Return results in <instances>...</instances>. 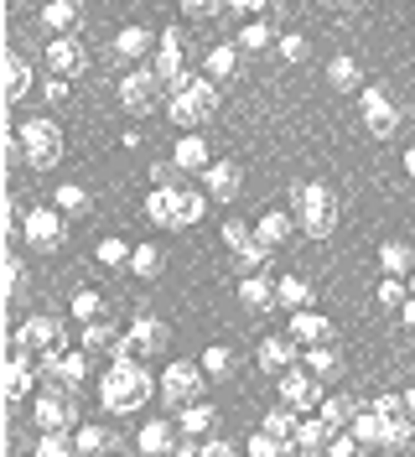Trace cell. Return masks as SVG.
<instances>
[{
  "label": "cell",
  "mask_w": 415,
  "mask_h": 457,
  "mask_svg": "<svg viewBox=\"0 0 415 457\" xmlns=\"http://www.w3.org/2000/svg\"><path fill=\"white\" fill-rule=\"evenodd\" d=\"M151 395H156V379L145 374V359L114 353V364L99 374V405H104L110 416H136Z\"/></svg>",
  "instance_id": "cell-1"
},
{
  "label": "cell",
  "mask_w": 415,
  "mask_h": 457,
  "mask_svg": "<svg viewBox=\"0 0 415 457\" xmlns=\"http://www.w3.org/2000/svg\"><path fill=\"white\" fill-rule=\"evenodd\" d=\"M166 114H171V125H182V130H197V125H208L213 114H219V84L203 73H182V79H171V94H166Z\"/></svg>",
  "instance_id": "cell-2"
},
{
  "label": "cell",
  "mask_w": 415,
  "mask_h": 457,
  "mask_svg": "<svg viewBox=\"0 0 415 457\" xmlns=\"http://www.w3.org/2000/svg\"><path fill=\"white\" fill-rule=\"evenodd\" d=\"M291 213H296V228L306 239H328L337 228V198H332L328 182H296L291 187Z\"/></svg>",
  "instance_id": "cell-3"
},
{
  "label": "cell",
  "mask_w": 415,
  "mask_h": 457,
  "mask_svg": "<svg viewBox=\"0 0 415 457\" xmlns=\"http://www.w3.org/2000/svg\"><path fill=\"white\" fill-rule=\"evenodd\" d=\"M31 421H37V431H73L79 427V390L42 385L37 400H31Z\"/></svg>",
  "instance_id": "cell-4"
},
{
  "label": "cell",
  "mask_w": 415,
  "mask_h": 457,
  "mask_svg": "<svg viewBox=\"0 0 415 457\" xmlns=\"http://www.w3.org/2000/svg\"><path fill=\"white\" fill-rule=\"evenodd\" d=\"M166 94H171V84H166L156 68H140V62L125 73V79H120V104H125L130 114H151Z\"/></svg>",
  "instance_id": "cell-5"
},
{
  "label": "cell",
  "mask_w": 415,
  "mask_h": 457,
  "mask_svg": "<svg viewBox=\"0 0 415 457\" xmlns=\"http://www.w3.org/2000/svg\"><path fill=\"white\" fill-rule=\"evenodd\" d=\"M16 136H21V151H27V167L47 171V167L62 162V130H57L53 120H42V114H37V120H27Z\"/></svg>",
  "instance_id": "cell-6"
},
{
  "label": "cell",
  "mask_w": 415,
  "mask_h": 457,
  "mask_svg": "<svg viewBox=\"0 0 415 457\" xmlns=\"http://www.w3.org/2000/svg\"><path fill=\"white\" fill-rule=\"evenodd\" d=\"M21 239H27V250H42V255H53L62 250V239H68V213L62 208H31L27 219H21Z\"/></svg>",
  "instance_id": "cell-7"
},
{
  "label": "cell",
  "mask_w": 415,
  "mask_h": 457,
  "mask_svg": "<svg viewBox=\"0 0 415 457\" xmlns=\"http://www.w3.org/2000/svg\"><path fill=\"white\" fill-rule=\"evenodd\" d=\"M203 364H193V359H177V364H166V374H162V405L177 416L182 405H193L197 395H203Z\"/></svg>",
  "instance_id": "cell-8"
},
{
  "label": "cell",
  "mask_w": 415,
  "mask_h": 457,
  "mask_svg": "<svg viewBox=\"0 0 415 457\" xmlns=\"http://www.w3.org/2000/svg\"><path fill=\"white\" fill-rule=\"evenodd\" d=\"M359 114H363V125H369V136H379V141H389L400 130V110H394V99L379 84L359 88Z\"/></svg>",
  "instance_id": "cell-9"
},
{
  "label": "cell",
  "mask_w": 415,
  "mask_h": 457,
  "mask_svg": "<svg viewBox=\"0 0 415 457\" xmlns=\"http://www.w3.org/2000/svg\"><path fill=\"white\" fill-rule=\"evenodd\" d=\"M166 322L151 312H140L130 328H125V338H120V353H130V359H156V353H166Z\"/></svg>",
  "instance_id": "cell-10"
},
{
  "label": "cell",
  "mask_w": 415,
  "mask_h": 457,
  "mask_svg": "<svg viewBox=\"0 0 415 457\" xmlns=\"http://www.w3.org/2000/svg\"><path fill=\"white\" fill-rule=\"evenodd\" d=\"M68 343V333H62V317H47L37 312L21 322V333L11 338V348H31V353H47V348H62Z\"/></svg>",
  "instance_id": "cell-11"
},
{
  "label": "cell",
  "mask_w": 415,
  "mask_h": 457,
  "mask_svg": "<svg viewBox=\"0 0 415 457\" xmlns=\"http://www.w3.org/2000/svg\"><path fill=\"white\" fill-rule=\"evenodd\" d=\"M280 400H286V405H291V411H317V405H322V379H317V374L311 370H286L280 374Z\"/></svg>",
  "instance_id": "cell-12"
},
{
  "label": "cell",
  "mask_w": 415,
  "mask_h": 457,
  "mask_svg": "<svg viewBox=\"0 0 415 457\" xmlns=\"http://www.w3.org/2000/svg\"><path fill=\"white\" fill-rule=\"evenodd\" d=\"M83 68H88V53H83L79 37H53L47 42V73H57V79H83Z\"/></svg>",
  "instance_id": "cell-13"
},
{
  "label": "cell",
  "mask_w": 415,
  "mask_h": 457,
  "mask_svg": "<svg viewBox=\"0 0 415 457\" xmlns=\"http://www.w3.org/2000/svg\"><path fill=\"white\" fill-rule=\"evenodd\" d=\"M254 359H260V370L265 374H286V370H296V359H302V343L291 338V333H270V338L260 343V353H254Z\"/></svg>",
  "instance_id": "cell-14"
},
{
  "label": "cell",
  "mask_w": 415,
  "mask_h": 457,
  "mask_svg": "<svg viewBox=\"0 0 415 457\" xmlns=\"http://www.w3.org/2000/svg\"><path fill=\"white\" fill-rule=\"evenodd\" d=\"M151 68L162 73L166 84L187 73V37H182L177 27H166V31H162V42H156V62H151Z\"/></svg>",
  "instance_id": "cell-15"
},
{
  "label": "cell",
  "mask_w": 415,
  "mask_h": 457,
  "mask_svg": "<svg viewBox=\"0 0 415 457\" xmlns=\"http://www.w3.org/2000/svg\"><path fill=\"white\" fill-rule=\"evenodd\" d=\"M31 348H11V359H5V385H0V390H5V400H27L31 390H37V364H31L27 359Z\"/></svg>",
  "instance_id": "cell-16"
},
{
  "label": "cell",
  "mask_w": 415,
  "mask_h": 457,
  "mask_svg": "<svg viewBox=\"0 0 415 457\" xmlns=\"http://www.w3.org/2000/svg\"><path fill=\"white\" fill-rule=\"evenodd\" d=\"M156 31H145V27H120L114 31V42H110V53H114V62H140L145 53H156Z\"/></svg>",
  "instance_id": "cell-17"
},
{
  "label": "cell",
  "mask_w": 415,
  "mask_h": 457,
  "mask_svg": "<svg viewBox=\"0 0 415 457\" xmlns=\"http://www.w3.org/2000/svg\"><path fill=\"white\" fill-rule=\"evenodd\" d=\"M177 431L182 427H171V416H151V421L136 431V447L145 457H166L171 447H177Z\"/></svg>",
  "instance_id": "cell-18"
},
{
  "label": "cell",
  "mask_w": 415,
  "mask_h": 457,
  "mask_svg": "<svg viewBox=\"0 0 415 457\" xmlns=\"http://www.w3.org/2000/svg\"><path fill=\"white\" fill-rule=\"evenodd\" d=\"M203 182H208V198L213 203H234L239 187H245V171H239V162H213L203 171Z\"/></svg>",
  "instance_id": "cell-19"
},
{
  "label": "cell",
  "mask_w": 415,
  "mask_h": 457,
  "mask_svg": "<svg viewBox=\"0 0 415 457\" xmlns=\"http://www.w3.org/2000/svg\"><path fill=\"white\" fill-rule=\"evenodd\" d=\"M145 219H151L156 228H177V219H182V187H151Z\"/></svg>",
  "instance_id": "cell-20"
},
{
  "label": "cell",
  "mask_w": 415,
  "mask_h": 457,
  "mask_svg": "<svg viewBox=\"0 0 415 457\" xmlns=\"http://www.w3.org/2000/svg\"><path fill=\"white\" fill-rule=\"evenodd\" d=\"M291 338L311 348V343H332V322L317 307H302V312H291Z\"/></svg>",
  "instance_id": "cell-21"
},
{
  "label": "cell",
  "mask_w": 415,
  "mask_h": 457,
  "mask_svg": "<svg viewBox=\"0 0 415 457\" xmlns=\"http://www.w3.org/2000/svg\"><path fill=\"white\" fill-rule=\"evenodd\" d=\"M171 162H177L182 171H208V167H213L208 141H203L197 130H182V136H177V145H171Z\"/></svg>",
  "instance_id": "cell-22"
},
{
  "label": "cell",
  "mask_w": 415,
  "mask_h": 457,
  "mask_svg": "<svg viewBox=\"0 0 415 457\" xmlns=\"http://www.w3.org/2000/svg\"><path fill=\"white\" fill-rule=\"evenodd\" d=\"M79 21H83V5H79V0H47V5H42V27L53 31V37H73V31H79Z\"/></svg>",
  "instance_id": "cell-23"
},
{
  "label": "cell",
  "mask_w": 415,
  "mask_h": 457,
  "mask_svg": "<svg viewBox=\"0 0 415 457\" xmlns=\"http://www.w3.org/2000/svg\"><path fill=\"white\" fill-rule=\"evenodd\" d=\"M120 338H125V328L110 322V317L83 322V348H88V353H120Z\"/></svg>",
  "instance_id": "cell-24"
},
{
  "label": "cell",
  "mask_w": 415,
  "mask_h": 457,
  "mask_svg": "<svg viewBox=\"0 0 415 457\" xmlns=\"http://www.w3.org/2000/svg\"><path fill=\"white\" fill-rule=\"evenodd\" d=\"M239 307L245 312H270L276 307V281H265L260 270H249L245 281H239Z\"/></svg>",
  "instance_id": "cell-25"
},
{
  "label": "cell",
  "mask_w": 415,
  "mask_h": 457,
  "mask_svg": "<svg viewBox=\"0 0 415 457\" xmlns=\"http://www.w3.org/2000/svg\"><path fill=\"white\" fill-rule=\"evenodd\" d=\"M328 447H332V427L322 421V416H311V411H306L302 427H296V453L317 457V453H328Z\"/></svg>",
  "instance_id": "cell-26"
},
{
  "label": "cell",
  "mask_w": 415,
  "mask_h": 457,
  "mask_svg": "<svg viewBox=\"0 0 415 457\" xmlns=\"http://www.w3.org/2000/svg\"><path fill=\"white\" fill-rule=\"evenodd\" d=\"M203 73H208L213 84H228V79L239 73V42H219V47H208V57H203Z\"/></svg>",
  "instance_id": "cell-27"
},
{
  "label": "cell",
  "mask_w": 415,
  "mask_h": 457,
  "mask_svg": "<svg viewBox=\"0 0 415 457\" xmlns=\"http://www.w3.org/2000/svg\"><path fill=\"white\" fill-rule=\"evenodd\" d=\"M328 84H332V94H359V88H363L359 57H348V53L332 57V62H328Z\"/></svg>",
  "instance_id": "cell-28"
},
{
  "label": "cell",
  "mask_w": 415,
  "mask_h": 457,
  "mask_svg": "<svg viewBox=\"0 0 415 457\" xmlns=\"http://www.w3.org/2000/svg\"><path fill=\"white\" fill-rule=\"evenodd\" d=\"M73 442H79V457H88V453H114V447H120V431L94 427V421H79V427H73Z\"/></svg>",
  "instance_id": "cell-29"
},
{
  "label": "cell",
  "mask_w": 415,
  "mask_h": 457,
  "mask_svg": "<svg viewBox=\"0 0 415 457\" xmlns=\"http://www.w3.org/2000/svg\"><path fill=\"white\" fill-rule=\"evenodd\" d=\"M353 411H359V400L343 395V390L322 395V405H317V416H322V421H328L332 431H348V427H353Z\"/></svg>",
  "instance_id": "cell-30"
},
{
  "label": "cell",
  "mask_w": 415,
  "mask_h": 457,
  "mask_svg": "<svg viewBox=\"0 0 415 457\" xmlns=\"http://www.w3.org/2000/svg\"><path fill=\"white\" fill-rule=\"evenodd\" d=\"M311 302H317L311 281H302V276H280V281H276V307H286V312H302V307H311Z\"/></svg>",
  "instance_id": "cell-31"
},
{
  "label": "cell",
  "mask_w": 415,
  "mask_h": 457,
  "mask_svg": "<svg viewBox=\"0 0 415 457\" xmlns=\"http://www.w3.org/2000/svg\"><path fill=\"white\" fill-rule=\"evenodd\" d=\"M88 348H79V353H62V364H57V374H47L42 385H68V390H83V379H88Z\"/></svg>",
  "instance_id": "cell-32"
},
{
  "label": "cell",
  "mask_w": 415,
  "mask_h": 457,
  "mask_svg": "<svg viewBox=\"0 0 415 457\" xmlns=\"http://www.w3.org/2000/svg\"><path fill=\"white\" fill-rule=\"evenodd\" d=\"M213 421H219V411H213L203 395H197L193 405H182V411H177V427L187 431V436H208V431H213Z\"/></svg>",
  "instance_id": "cell-33"
},
{
  "label": "cell",
  "mask_w": 415,
  "mask_h": 457,
  "mask_svg": "<svg viewBox=\"0 0 415 457\" xmlns=\"http://www.w3.org/2000/svg\"><path fill=\"white\" fill-rule=\"evenodd\" d=\"M254 234H260V245H265V250H280V245L291 239V213H286V208H270V213L254 224Z\"/></svg>",
  "instance_id": "cell-34"
},
{
  "label": "cell",
  "mask_w": 415,
  "mask_h": 457,
  "mask_svg": "<svg viewBox=\"0 0 415 457\" xmlns=\"http://www.w3.org/2000/svg\"><path fill=\"white\" fill-rule=\"evenodd\" d=\"M53 203L68 213V219H88V213H94V198H88V187H83V182H62V187L53 193Z\"/></svg>",
  "instance_id": "cell-35"
},
{
  "label": "cell",
  "mask_w": 415,
  "mask_h": 457,
  "mask_svg": "<svg viewBox=\"0 0 415 457\" xmlns=\"http://www.w3.org/2000/svg\"><path fill=\"white\" fill-rule=\"evenodd\" d=\"M379 270H385V276H411V270H415V250L405 245V239L379 245Z\"/></svg>",
  "instance_id": "cell-36"
},
{
  "label": "cell",
  "mask_w": 415,
  "mask_h": 457,
  "mask_svg": "<svg viewBox=\"0 0 415 457\" xmlns=\"http://www.w3.org/2000/svg\"><path fill=\"white\" fill-rule=\"evenodd\" d=\"M130 270H136L140 281H156V276L166 270V250L162 245H151V239L136 245V250H130Z\"/></svg>",
  "instance_id": "cell-37"
},
{
  "label": "cell",
  "mask_w": 415,
  "mask_h": 457,
  "mask_svg": "<svg viewBox=\"0 0 415 457\" xmlns=\"http://www.w3.org/2000/svg\"><path fill=\"white\" fill-rule=\"evenodd\" d=\"M306 370L317 374V379H337V374H343V353H337L332 343H311V348H306Z\"/></svg>",
  "instance_id": "cell-38"
},
{
  "label": "cell",
  "mask_w": 415,
  "mask_h": 457,
  "mask_svg": "<svg viewBox=\"0 0 415 457\" xmlns=\"http://www.w3.org/2000/svg\"><path fill=\"white\" fill-rule=\"evenodd\" d=\"M385 421H389V416H379L374 405H369V411L359 405V411H353V427H348V431L359 436L363 447H379V442H385Z\"/></svg>",
  "instance_id": "cell-39"
},
{
  "label": "cell",
  "mask_w": 415,
  "mask_h": 457,
  "mask_svg": "<svg viewBox=\"0 0 415 457\" xmlns=\"http://www.w3.org/2000/svg\"><path fill=\"white\" fill-rule=\"evenodd\" d=\"M31 94V62L27 57H5V99H11V104H16V99H27Z\"/></svg>",
  "instance_id": "cell-40"
},
{
  "label": "cell",
  "mask_w": 415,
  "mask_h": 457,
  "mask_svg": "<svg viewBox=\"0 0 415 457\" xmlns=\"http://www.w3.org/2000/svg\"><path fill=\"white\" fill-rule=\"evenodd\" d=\"M260 427L270 431V436H280V442H296V427H302V411H291L286 400H280L276 411H265V421Z\"/></svg>",
  "instance_id": "cell-41"
},
{
  "label": "cell",
  "mask_w": 415,
  "mask_h": 457,
  "mask_svg": "<svg viewBox=\"0 0 415 457\" xmlns=\"http://www.w3.org/2000/svg\"><path fill=\"white\" fill-rule=\"evenodd\" d=\"M197 364H203L208 379H234V364H239V359H234V348L213 343V348H203V359H197Z\"/></svg>",
  "instance_id": "cell-42"
},
{
  "label": "cell",
  "mask_w": 415,
  "mask_h": 457,
  "mask_svg": "<svg viewBox=\"0 0 415 457\" xmlns=\"http://www.w3.org/2000/svg\"><path fill=\"white\" fill-rule=\"evenodd\" d=\"M411 442H415V416H389L385 421V442H379V447H385V453H405Z\"/></svg>",
  "instance_id": "cell-43"
},
{
  "label": "cell",
  "mask_w": 415,
  "mask_h": 457,
  "mask_svg": "<svg viewBox=\"0 0 415 457\" xmlns=\"http://www.w3.org/2000/svg\"><path fill=\"white\" fill-rule=\"evenodd\" d=\"M405 296H411L405 276H379V286H374V302H379L385 312H400V307H405Z\"/></svg>",
  "instance_id": "cell-44"
},
{
  "label": "cell",
  "mask_w": 415,
  "mask_h": 457,
  "mask_svg": "<svg viewBox=\"0 0 415 457\" xmlns=\"http://www.w3.org/2000/svg\"><path fill=\"white\" fill-rule=\"evenodd\" d=\"M234 42H239V53H265L276 37H270V27L254 16V21H245V27H239V37H234Z\"/></svg>",
  "instance_id": "cell-45"
},
{
  "label": "cell",
  "mask_w": 415,
  "mask_h": 457,
  "mask_svg": "<svg viewBox=\"0 0 415 457\" xmlns=\"http://www.w3.org/2000/svg\"><path fill=\"white\" fill-rule=\"evenodd\" d=\"M73 453H79L73 431H42L37 436V457H73Z\"/></svg>",
  "instance_id": "cell-46"
},
{
  "label": "cell",
  "mask_w": 415,
  "mask_h": 457,
  "mask_svg": "<svg viewBox=\"0 0 415 457\" xmlns=\"http://www.w3.org/2000/svg\"><path fill=\"white\" fill-rule=\"evenodd\" d=\"M68 307H73V317H79V322H94V317H104V296H99L94 286H79Z\"/></svg>",
  "instance_id": "cell-47"
},
{
  "label": "cell",
  "mask_w": 415,
  "mask_h": 457,
  "mask_svg": "<svg viewBox=\"0 0 415 457\" xmlns=\"http://www.w3.org/2000/svg\"><path fill=\"white\" fill-rule=\"evenodd\" d=\"M130 250H136V245H125V239H99V250H94V255H99V265H104V270H114V265H130Z\"/></svg>",
  "instance_id": "cell-48"
},
{
  "label": "cell",
  "mask_w": 415,
  "mask_h": 457,
  "mask_svg": "<svg viewBox=\"0 0 415 457\" xmlns=\"http://www.w3.org/2000/svg\"><path fill=\"white\" fill-rule=\"evenodd\" d=\"M203 213H208V187H203V193L187 187V193H182V219H177V228H193Z\"/></svg>",
  "instance_id": "cell-49"
},
{
  "label": "cell",
  "mask_w": 415,
  "mask_h": 457,
  "mask_svg": "<svg viewBox=\"0 0 415 457\" xmlns=\"http://www.w3.org/2000/svg\"><path fill=\"white\" fill-rule=\"evenodd\" d=\"M276 47H280V57H286V62H306V57H311V42H306L302 31H286V37H276Z\"/></svg>",
  "instance_id": "cell-50"
},
{
  "label": "cell",
  "mask_w": 415,
  "mask_h": 457,
  "mask_svg": "<svg viewBox=\"0 0 415 457\" xmlns=\"http://www.w3.org/2000/svg\"><path fill=\"white\" fill-rule=\"evenodd\" d=\"M177 5H182L187 21H213V16L223 11V0H177Z\"/></svg>",
  "instance_id": "cell-51"
},
{
  "label": "cell",
  "mask_w": 415,
  "mask_h": 457,
  "mask_svg": "<svg viewBox=\"0 0 415 457\" xmlns=\"http://www.w3.org/2000/svg\"><path fill=\"white\" fill-rule=\"evenodd\" d=\"M265 5H270V0H223V11H234L239 21H254V16H260Z\"/></svg>",
  "instance_id": "cell-52"
},
{
  "label": "cell",
  "mask_w": 415,
  "mask_h": 457,
  "mask_svg": "<svg viewBox=\"0 0 415 457\" xmlns=\"http://www.w3.org/2000/svg\"><path fill=\"white\" fill-rule=\"evenodd\" d=\"M374 411H379V416H411V411H405V395H394V390H389V395H374Z\"/></svg>",
  "instance_id": "cell-53"
},
{
  "label": "cell",
  "mask_w": 415,
  "mask_h": 457,
  "mask_svg": "<svg viewBox=\"0 0 415 457\" xmlns=\"http://www.w3.org/2000/svg\"><path fill=\"white\" fill-rule=\"evenodd\" d=\"M68 84H73V79H57V73H53V79L42 84V94H47V104H68V94H73Z\"/></svg>",
  "instance_id": "cell-54"
},
{
  "label": "cell",
  "mask_w": 415,
  "mask_h": 457,
  "mask_svg": "<svg viewBox=\"0 0 415 457\" xmlns=\"http://www.w3.org/2000/svg\"><path fill=\"white\" fill-rule=\"evenodd\" d=\"M177 162H156V167H151V187H177Z\"/></svg>",
  "instance_id": "cell-55"
},
{
  "label": "cell",
  "mask_w": 415,
  "mask_h": 457,
  "mask_svg": "<svg viewBox=\"0 0 415 457\" xmlns=\"http://www.w3.org/2000/svg\"><path fill=\"white\" fill-rule=\"evenodd\" d=\"M21 291V255H5V296Z\"/></svg>",
  "instance_id": "cell-56"
},
{
  "label": "cell",
  "mask_w": 415,
  "mask_h": 457,
  "mask_svg": "<svg viewBox=\"0 0 415 457\" xmlns=\"http://www.w3.org/2000/svg\"><path fill=\"white\" fill-rule=\"evenodd\" d=\"M203 457H234V442L228 436H203Z\"/></svg>",
  "instance_id": "cell-57"
},
{
  "label": "cell",
  "mask_w": 415,
  "mask_h": 457,
  "mask_svg": "<svg viewBox=\"0 0 415 457\" xmlns=\"http://www.w3.org/2000/svg\"><path fill=\"white\" fill-rule=\"evenodd\" d=\"M400 322H405V328L415 333V296H405V307H400Z\"/></svg>",
  "instance_id": "cell-58"
},
{
  "label": "cell",
  "mask_w": 415,
  "mask_h": 457,
  "mask_svg": "<svg viewBox=\"0 0 415 457\" xmlns=\"http://www.w3.org/2000/svg\"><path fill=\"white\" fill-rule=\"evenodd\" d=\"M322 5H328V11H359L363 0H322Z\"/></svg>",
  "instance_id": "cell-59"
},
{
  "label": "cell",
  "mask_w": 415,
  "mask_h": 457,
  "mask_svg": "<svg viewBox=\"0 0 415 457\" xmlns=\"http://www.w3.org/2000/svg\"><path fill=\"white\" fill-rule=\"evenodd\" d=\"M400 395H405V411L415 416V390H400Z\"/></svg>",
  "instance_id": "cell-60"
},
{
  "label": "cell",
  "mask_w": 415,
  "mask_h": 457,
  "mask_svg": "<svg viewBox=\"0 0 415 457\" xmlns=\"http://www.w3.org/2000/svg\"><path fill=\"white\" fill-rule=\"evenodd\" d=\"M405 171H411V177H415V145H411V151H405Z\"/></svg>",
  "instance_id": "cell-61"
},
{
  "label": "cell",
  "mask_w": 415,
  "mask_h": 457,
  "mask_svg": "<svg viewBox=\"0 0 415 457\" xmlns=\"http://www.w3.org/2000/svg\"><path fill=\"white\" fill-rule=\"evenodd\" d=\"M405 286H411V296H415V270H411V276H405Z\"/></svg>",
  "instance_id": "cell-62"
}]
</instances>
